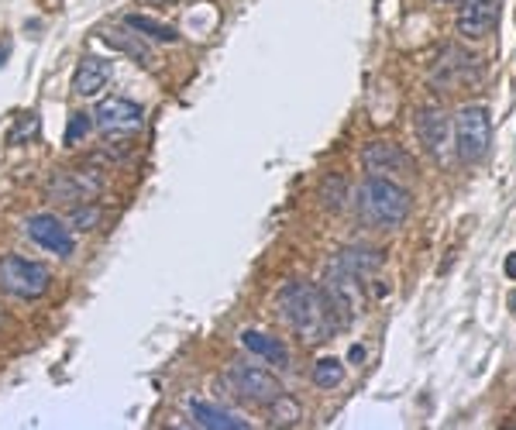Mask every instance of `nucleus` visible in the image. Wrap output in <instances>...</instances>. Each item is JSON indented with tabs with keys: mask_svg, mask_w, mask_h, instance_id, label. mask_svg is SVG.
Instances as JSON below:
<instances>
[{
	"mask_svg": "<svg viewBox=\"0 0 516 430\" xmlns=\"http://www.w3.org/2000/svg\"><path fill=\"white\" fill-rule=\"evenodd\" d=\"M283 320L290 324L292 331L307 344H323L334 338V331L341 327L338 313L330 307V300L323 296V289H317L314 282H286L276 296Z\"/></svg>",
	"mask_w": 516,
	"mask_h": 430,
	"instance_id": "obj_1",
	"label": "nucleus"
},
{
	"mask_svg": "<svg viewBox=\"0 0 516 430\" xmlns=\"http://www.w3.org/2000/svg\"><path fill=\"white\" fill-rule=\"evenodd\" d=\"M358 214L372 227H399L410 217V193L389 176H368L358 189Z\"/></svg>",
	"mask_w": 516,
	"mask_h": 430,
	"instance_id": "obj_2",
	"label": "nucleus"
},
{
	"mask_svg": "<svg viewBox=\"0 0 516 430\" xmlns=\"http://www.w3.org/2000/svg\"><path fill=\"white\" fill-rule=\"evenodd\" d=\"M52 286V276L42 262L21 258V255H7L0 258V289L18 296V300H38L45 296Z\"/></svg>",
	"mask_w": 516,
	"mask_h": 430,
	"instance_id": "obj_3",
	"label": "nucleus"
},
{
	"mask_svg": "<svg viewBox=\"0 0 516 430\" xmlns=\"http://www.w3.org/2000/svg\"><path fill=\"white\" fill-rule=\"evenodd\" d=\"M454 145L461 162H482L492 145V121L485 107H461L454 118Z\"/></svg>",
	"mask_w": 516,
	"mask_h": 430,
	"instance_id": "obj_4",
	"label": "nucleus"
},
{
	"mask_svg": "<svg viewBox=\"0 0 516 430\" xmlns=\"http://www.w3.org/2000/svg\"><path fill=\"white\" fill-rule=\"evenodd\" d=\"M323 296L330 300L341 324H352L361 313V279L355 273H348L345 265L330 262L327 273H323Z\"/></svg>",
	"mask_w": 516,
	"mask_h": 430,
	"instance_id": "obj_5",
	"label": "nucleus"
},
{
	"mask_svg": "<svg viewBox=\"0 0 516 430\" xmlns=\"http://www.w3.org/2000/svg\"><path fill=\"white\" fill-rule=\"evenodd\" d=\"M94 124L107 138H131L134 131H141L145 111L134 100H128V96H107V100H100L97 111H94Z\"/></svg>",
	"mask_w": 516,
	"mask_h": 430,
	"instance_id": "obj_6",
	"label": "nucleus"
},
{
	"mask_svg": "<svg viewBox=\"0 0 516 430\" xmlns=\"http://www.w3.org/2000/svg\"><path fill=\"white\" fill-rule=\"evenodd\" d=\"M227 379H231V386H234L248 403L269 406V403L283 400V382H279L272 372L258 369V365H231Z\"/></svg>",
	"mask_w": 516,
	"mask_h": 430,
	"instance_id": "obj_7",
	"label": "nucleus"
},
{
	"mask_svg": "<svg viewBox=\"0 0 516 430\" xmlns=\"http://www.w3.org/2000/svg\"><path fill=\"white\" fill-rule=\"evenodd\" d=\"M100 189H103V176L94 173V169H72V173H56L52 180H49V193L52 196H59L65 203H90L94 196H97Z\"/></svg>",
	"mask_w": 516,
	"mask_h": 430,
	"instance_id": "obj_8",
	"label": "nucleus"
},
{
	"mask_svg": "<svg viewBox=\"0 0 516 430\" xmlns=\"http://www.w3.org/2000/svg\"><path fill=\"white\" fill-rule=\"evenodd\" d=\"M25 231H28V238H32L34 245H42L52 255H63V258L72 255V248H76L72 231L56 214H32L25 220Z\"/></svg>",
	"mask_w": 516,
	"mask_h": 430,
	"instance_id": "obj_9",
	"label": "nucleus"
},
{
	"mask_svg": "<svg viewBox=\"0 0 516 430\" xmlns=\"http://www.w3.org/2000/svg\"><path fill=\"white\" fill-rule=\"evenodd\" d=\"M361 162L372 176H410L414 173V158L396 142H368L361 152Z\"/></svg>",
	"mask_w": 516,
	"mask_h": 430,
	"instance_id": "obj_10",
	"label": "nucleus"
},
{
	"mask_svg": "<svg viewBox=\"0 0 516 430\" xmlns=\"http://www.w3.org/2000/svg\"><path fill=\"white\" fill-rule=\"evenodd\" d=\"M499 21V0H465L458 14V35L465 38H485Z\"/></svg>",
	"mask_w": 516,
	"mask_h": 430,
	"instance_id": "obj_11",
	"label": "nucleus"
},
{
	"mask_svg": "<svg viewBox=\"0 0 516 430\" xmlns=\"http://www.w3.org/2000/svg\"><path fill=\"white\" fill-rule=\"evenodd\" d=\"M114 76V62L100 59V56H87L76 65V76H72V93L76 96H97Z\"/></svg>",
	"mask_w": 516,
	"mask_h": 430,
	"instance_id": "obj_12",
	"label": "nucleus"
},
{
	"mask_svg": "<svg viewBox=\"0 0 516 430\" xmlns=\"http://www.w3.org/2000/svg\"><path fill=\"white\" fill-rule=\"evenodd\" d=\"M448 131H452V124L444 118V111L441 107H423L417 114V134L420 142L427 145V152L430 155H444V145H448Z\"/></svg>",
	"mask_w": 516,
	"mask_h": 430,
	"instance_id": "obj_13",
	"label": "nucleus"
},
{
	"mask_svg": "<svg viewBox=\"0 0 516 430\" xmlns=\"http://www.w3.org/2000/svg\"><path fill=\"white\" fill-rule=\"evenodd\" d=\"M100 38H103L114 52H125L131 62H138V65H152V49H148L145 38L134 35L128 25H125V28H103L100 31Z\"/></svg>",
	"mask_w": 516,
	"mask_h": 430,
	"instance_id": "obj_14",
	"label": "nucleus"
},
{
	"mask_svg": "<svg viewBox=\"0 0 516 430\" xmlns=\"http://www.w3.org/2000/svg\"><path fill=\"white\" fill-rule=\"evenodd\" d=\"M190 417H194L196 427H203V430H245L248 427V424L238 420L234 413H227L221 406L203 403V400H190Z\"/></svg>",
	"mask_w": 516,
	"mask_h": 430,
	"instance_id": "obj_15",
	"label": "nucleus"
},
{
	"mask_svg": "<svg viewBox=\"0 0 516 430\" xmlns=\"http://www.w3.org/2000/svg\"><path fill=\"white\" fill-rule=\"evenodd\" d=\"M241 344H245L252 355H262L265 362H272V365H279V369H290V348L279 338H269V334H262V331H245V334H241Z\"/></svg>",
	"mask_w": 516,
	"mask_h": 430,
	"instance_id": "obj_16",
	"label": "nucleus"
},
{
	"mask_svg": "<svg viewBox=\"0 0 516 430\" xmlns=\"http://www.w3.org/2000/svg\"><path fill=\"white\" fill-rule=\"evenodd\" d=\"M338 265H345L348 273H355L361 282L372 276V273H379V265H383V255L376 251V248H345L338 258H334Z\"/></svg>",
	"mask_w": 516,
	"mask_h": 430,
	"instance_id": "obj_17",
	"label": "nucleus"
},
{
	"mask_svg": "<svg viewBox=\"0 0 516 430\" xmlns=\"http://www.w3.org/2000/svg\"><path fill=\"white\" fill-rule=\"evenodd\" d=\"M125 25H128L134 35L152 38V42H165V45L179 42V31L172 28V25H165V21H159V18H148V14H128Z\"/></svg>",
	"mask_w": 516,
	"mask_h": 430,
	"instance_id": "obj_18",
	"label": "nucleus"
},
{
	"mask_svg": "<svg viewBox=\"0 0 516 430\" xmlns=\"http://www.w3.org/2000/svg\"><path fill=\"white\" fill-rule=\"evenodd\" d=\"M314 382H317L321 389H338V386L345 382V365H341V358H321V362L314 365Z\"/></svg>",
	"mask_w": 516,
	"mask_h": 430,
	"instance_id": "obj_19",
	"label": "nucleus"
},
{
	"mask_svg": "<svg viewBox=\"0 0 516 430\" xmlns=\"http://www.w3.org/2000/svg\"><path fill=\"white\" fill-rule=\"evenodd\" d=\"M90 131H94V114H87V111H72V114H69V124H65V145H69V149L83 145Z\"/></svg>",
	"mask_w": 516,
	"mask_h": 430,
	"instance_id": "obj_20",
	"label": "nucleus"
},
{
	"mask_svg": "<svg viewBox=\"0 0 516 430\" xmlns=\"http://www.w3.org/2000/svg\"><path fill=\"white\" fill-rule=\"evenodd\" d=\"M38 134V114H21L18 124L7 131V145H21V142H32Z\"/></svg>",
	"mask_w": 516,
	"mask_h": 430,
	"instance_id": "obj_21",
	"label": "nucleus"
},
{
	"mask_svg": "<svg viewBox=\"0 0 516 430\" xmlns=\"http://www.w3.org/2000/svg\"><path fill=\"white\" fill-rule=\"evenodd\" d=\"M341 203H345V180H341V176H330V180L323 183V207L341 211Z\"/></svg>",
	"mask_w": 516,
	"mask_h": 430,
	"instance_id": "obj_22",
	"label": "nucleus"
},
{
	"mask_svg": "<svg viewBox=\"0 0 516 430\" xmlns=\"http://www.w3.org/2000/svg\"><path fill=\"white\" fill-rule=\"evenodd\" d=\"M69 220H72V227H80V231H90V227H94V224L100 220V211H97V207H90V203H83V207H72Z\"/></svg>",
	"mask_w": 516,
	"mask_h": 430,
	"instance_id": "obj_23",
	"label": "nucleus"
},
{
	"mask_svg": "<svg viewBox=\"0 0 516 430\" xmlns=\"http://www.w3.org/2000/svg\"><path fill=\"white\" fill-rule=\"evenodd\" d=\"M503 269H506V276L510 279H516V251L513 255H506V265H503Z\"/></svg>",
	"mask_w": 516,
	"mask_h": 430,
	"instance_id": "obj_24",
	"label": "nucleus"
},
{
	"mask_svg": "<svg viewBox=\"0 0 516 430\" xmlns=\"http://www.w3.org/2000/svg\"><path fill=\"white\" fill-rule=\"evenodd\" d=\"M361 358H365V348H358L355 344V348H352V362H361Z\"/></svg>",
	"mask_w": 516,
	"mask_h": 430,
	"instance_id": "obj_25",
	"label": "nucleus"
},
{
	"mask_svg": "<svg viewBox=\"0 0 516 430\" xmlns=\"http://www.w3.org/2000/svg\"><path fill=\"white\" fill-rule=\"evenodd\" d=\"M510 310H513V313H516V289H513V293H510Z\"/></svg>",
	"mask_w": 516,
	"mask_h": 430,
	"instance_id": "obj_26",
	"label": "nucleus"
},
{
	"mask_svg": "<svg viewBox=\"0 0 516 430\" xmlns=\"http://www.w3.org/2000/svg\"><path fill=\"white\" fill-rule=\"evenodd\" d=\"M148 4H172V0H148Z\"/></svg>",
	"mask_w": 516,
	"mask_h": 430,
	"instance_id": "obj_27",
	"label": "nucleus"
},
{
	"mask_svg": "<svg viewBox=\"0 0 516 430\" xmlns=\"http://www.w3.org/2000/svg\"><path fill=\"white\" fill-rule=\"evenodd\" d=\"M444 4H458V0H444Z\"/></svg>",
	"mask_w": 516,
	"mask_h": 430,
	"instance_id": "obj_28",
	"label": "nucleus"
},
{
	"mask_svg": "<svg viewBox=\"0 0 516 430\" xmlns=\"http://www.w3.org/2000/svg\"><path fill=\"white\" fill-rule=\"evenodd\" d=\"M0 320H4V317H0Z\"/></svg>",
	"mask_w": 516,
	"mask_h": 430,
	"instance_id": "obj_29",
	"label": "nucleus"
}]
</instances>
